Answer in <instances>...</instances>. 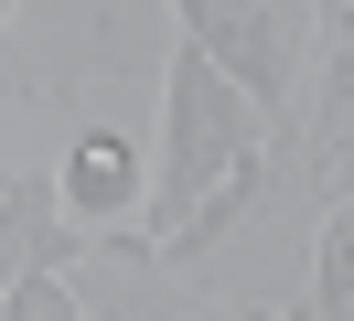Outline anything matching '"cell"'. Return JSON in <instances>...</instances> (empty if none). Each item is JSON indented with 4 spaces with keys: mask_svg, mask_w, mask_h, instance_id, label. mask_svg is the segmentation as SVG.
<instances>
[{
    "mask_svg": "<svg viewBox=\"0 0 354 321\" xmlns=\"http://www.w3.org/2000/svg\"><path fill=\"white\" fill-rule=\"evenodd\" d=\"M247 171H268V107L247 97L194 32H183L172 64H161V161H151V204H140V225L118 235V246H129L140 268H172V246L204 225V204H225Z\"/></svg>",
    "mask_w": 354,
    "mask_h": 321,
    "instance_id": "1",
    "label": "cell"
},
{
    "mask_svg": "<svg viewBox=\"0 0 354 321\" xmlns=\"http://www.w3.org/2000/svg\"><path fill=\"white\" fill-rule=\"evenodd\" d=\"M161 11H172L279 128H301V97L322 86V54H311L322 0H161Z\"/></svg>",
    "mask_w": 354,
    "mask_h": 321,
    "instance_id": "2",
    "label": "cell"
},
{
    "mask_svg": "<svg viewBox=\"0 0 354 321\" xmlns=\"http://www.w3.org/2000/svg\"><path fill=\"white\" fill-rule=\"evenodd\" d=\"M54 182H65V214H75V225H108V235H129L140 204H151V161H140V139L108 128V118H86V128L65 139Z\"/></svg>",
    "mask_w": 354,
    "mask_h": 321,
    "instance_id": "3",
    "label": "cell"
},
{
    "mask_svg": "<svg viewBox=\"0 0 354 321\" xmlns=\"http://www.w3.org/2000/svg\"><path fill=\"white\" fill-rule=\"evenodd\" d=\"M75 235H65V182L54 171H11L0 182V268H65Z\"/></svg>",
    "mask_w": 354,
    "mask_h": 321,
    "instance_id": "4",
    "label": "cell"
},
{
    "mask_svg": "<svg viewBox=\"0 0 354 321\" xmlns=\"http://www.w3.org/2000/svg\"><path fill=\"white\" fill-rule=\"evenodd\" d=\"M322 86H311V128L301 150L311 161H333V150H354V0H322Z\"/></svg>",
    "mask_w": 354,
    "mask_h": 321,
    "instance_id": "5",
    "label": "cell"
},
{
    "mask_svg": "<svg viewBox=\"0 0 354 321\" xmlns=\"http://www.w3.org/2000/svg\"><path fill=\"white\" fill-rule=\"evenodd\" d=\"M311 321H354V182L333 193L322 235H311V289H301Z\"/></svg>",
    "mask_w": 354,
    "mask_h": 321,
    "instance_id": "6",
    "label": "cell"
},
{
    "mask_svg": "<svg viewBox=\"0 0 354 321\" xmlns=\"http://www.w3.org/2000/svg\"><path fill=\"white\" fill-rule=\"evenodd\" d=\"M0 311H11V321H75L86 300H75L54 268H11V278H0Z\"/></svg>",
    "mask_w": 354,
    "mask_h": 321,
    "instance_id": "7",
    "label": "cell"
}]
</instances>
